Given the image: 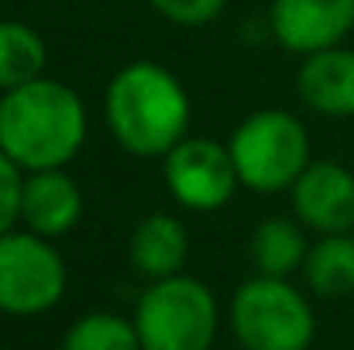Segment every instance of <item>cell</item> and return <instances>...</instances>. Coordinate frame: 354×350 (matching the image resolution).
<instances>
[{
	"label": "cell",
	"mask_w": 354,
	"mask_h": 350,
	"mask_svg": "<svg viewBox=\"0 0 354 350\" xmlns=\"http://www.w3.org/2000/svg\"><path fill=\"white\" fill-rule=\"evenodd\" d=\"M104 117L127 155L165 158L189 134L193 104L172 69L158 62H131L107 83Z\"/></svg>",
	"instance_id": "cell-1"
},
{
	"label": "cell",
	"mask_w": 354,
	"mask_h": 350,
	"mask_svg": "<svg viewBox=\"0 0 354 350\" xmlns=\"http://www.w3.org/2000/svg\"><path fill=\"white\" fill-rule=\"evenodd\" d=\"M86 144V107L59 79L38 76L0 93V148L24 168H66Z\"/></svg>",
	"instance_id": "cell-2"
},
{
	"label": "cell",
	"mask_w": 354,
	"mask_h": 350,
	"mask_svg": "<svg viewBox=\"0 0 354 350\" xmlns=\"http://www.w3.org/2000/svg\"><path fill=\"white\" fill-rule=\"evenodd\" d=\"M227 148H231L241 186L261 196L292 189L299 172L313 162L310 134L303 120L279 107L248 114L234 127Z\"/></svg>",
	"instance_id": "cell-3"
},
{
	"label": "cell",
	"mask_w": 354,
	"mask_h": 350,
	"mask_svg": "<svg viewBox=\"0 0 354 350\" xmlns=\"http://www.w3.org/2000/svg\"><path fill=\"white\" fill-rule=\"evenodd\" d=\"M134 330L141 350H210L217 340V299L193 275H169L151 282L134 306Z\"/></svg>",
	"instance_id": "cell-4"
},
{
	"label": "cell",
	"mask_w": 354,
	"mask_h": 350,
	"mask_svg": "<svg viewBox=\"0 0 354 350\" xmlns=\"http://www.w3.org/2000/svg\"><path fill=\"white\" fill-rule=\"evenodd\" d=\"M231 330L244 350H310L317 316L289 278L254 275L231 299Z\"/></svg>",
	"instance_id": "cell-5"
},
{
	"label": "cell",
	"mask_w": 354,
	"mask_h": 350,
	"mask_svg": "<svg viewBox=\"0 0 354 350\" xmlns=\"http://www.w3.org/2000/svg\"><path fill=\"white\" fill-rule=\"evenodd\" d=\"M69 271L48 237L10 231L0 237V313L41 316L59 306Z\"/></svg>",
	"instance_id": "cell-6"
},
{
	"label": "cell",
	"mask_w": 354,
	"mask_h": 350,
	"mask_svg": "<svg viewBox=\"0 0 354 350\" xmlns=\"http://www.w3.org/2000/svg\"><path fill=\"white\" fill-rule=\"evenodd\" d=\"M162 179L172 200L193 213H214L227 206L241 186L231 148L214 137L189 134L162 158Z\"/></svg>",
	"instance_id": "cell-7"
},
{
	"label": "cell",
	"mask_w": 354,
	"mask_h": 350,
	"mask_svg": "<svg viewBox=\"0 0 354 350\" xmlns=\"http://www.w3.org/2000/svg\"><path fill=\"white\" fill-rule=\"evenodd\" d=\"M292 217L313 233L354 231V172L334 158L310 162L289 189Z\"/></svg>",
	"instance_id": "cell-8"
},
{
	"label": "cell",
	"mask_w": 354,
	"mask_h": 350,
	"mask_svg": "<svg viewBox=\"0 0 354 350\" xmlns=\"http://www.w3.org/2000/svg\"><path fill=\"white\" fill-rule=\"evenodd\" d=\"M268 31L286 52L296 55L344 45L354 31V0H272Z\"/></svg>",
	"instance_id": "cell-9"
},
{
	"label": "cell",
	"mask_w": 354,
	"mask_h": 350,
	"mask_svg": "<svg viewBox=\"0 0 354 350\" xmlns=\"http://www.w3.org/2000/svg\"><path fill=\"white\" fill-rule=\"evenodd\" d=\"M83 220V189L66 168H41L24 175L21 224L24 231L59 240Z\"/></svg>",
	"instance_id": "cell-10"
},
{
	"label": "cell",
	"mask_w": 354,
	"mask_h": 350,
	"mask_svg": "<svg viewBox=\"0 0 354 350\" xmlns=\"http://www.w3.org/2000/svg\"><path fill=\"white\" fill-rule=\"evenodd\" d=\"M299 100L320 117H354V48L334 45L313 55H303L296 72Z\"/></svg>",
	"instance_id": "cell-11"
},
{
	"label": "cell",
	"mask_w": 354,
	"mask_h": 350,
	"mask_svg": "<svg viewBox=\"0 0 354 350\" xmlns=\"http://www.w3.org/2000/svg\"><path fill=\"white\" fill-rule=\"evenodd\" d=\"M186 254H189V233L183 227V220H176L172 213L145 217L127 240L131 268L148 282L179 275L186 264Z\"/></svg>",
	"instance_id": "cell-12"
},
{
	"label": "cell",
	"mask_w": 354,
	"mask_h": 350,
	"mask_svg": "<svg viewBox=\"0 0 354 350\" xmlns=\"http://www.w3.org/2000/svg\"><path fill=\"white\" fill-rule=\"evenodd\" d=\"M248 251H251L258 275L289 278L292 271H303V261L310 254L306 227L299 220H289V217H268L254 227Z\"/></svg>",
	"instance_id": "cell-13"
},
{
	"label": "cell",
	"mask_w": 354,
	"mask_h": 350,
	"mask_svg": "<svg viewBox=\"0 0 354 350\" xmlns=\"http://www.w3.org/2000/svg\"><path fill=\"white\" fill-rule=\"evenodd\" d=\"M303 282L320 299H344L354 292V231L324 233L310 244L303 261Z\"/></svg>",
	"instance_id": "cell-14"
},
{
	"label": "cell",
	"mask_w": 354,
	"mask_h": 350,
	"mask_svg": "<svg viewBox=\"0 0 354 350\" xmlns=\"http://www.w3.org/2000/svg\"><path fill=\"white\" fill-rule=\"evenodd\" d=\"M45 41L24 21H0V93L45 76Z\"/></svg>",
	"instance_id": "cell-15"
},
{
	"label": "cell",
	"mask_w": 354,
	"mask_h": 350,
	"mask_svg": "<svg viewBox=\"0 0 354 350\" xmlns=\"http://www.w3.org/2000/svg\"><path fill=\"white\" fill-rule=\"evenodd\" d=\"M59 350H141V340H138L134 320L97 309V313L80 316L66 330Z\"/></svg>",
	"instance_id": "cell-16"
},
{
	"label": "cell",
	"mask_w": 354,
	"mask_h": 350,
	"mask_svg": "<svg viewBox=\"0 0 354 350\" xmlns=\"http://www.w3.org/2000/svg\"><path fill=\"white\" fill-rule=\"evenodd\" d=\"M24 168L0 148V237L21 224V196H24Z\"/></svg>",
	"instance_id": "cell-17"
},
{
	"label": "cell",
	"mask_w": 354,
	"mask_h": 350,
	"mask_svg": "<svg viewBox=\"0 0 354 350\" xmlns=\"http://www.w3.org/2000/svg\"><path fill=\"white\" fill-rule=\"evenodd\" d=\"M148 3L179 28H203L217 21L221 10L227 7V0H148Z\"/></svg>",
	"instance_id": "cell-18"
},
{
	"label": "cell",
	"mask_w": 354,
	"mask_h": 350,
	"mask_svg": "<svg viewBox=\"0 0 354 350\" xmlns=\"http://www.w3.org/2000/svg\"><path fill=\"white\" fill-rule=\"evenodd\" d=\"M0 350H3V347H0Z\"/></svg>",
	"instance_id": "cell-19"
}]
</instances>
